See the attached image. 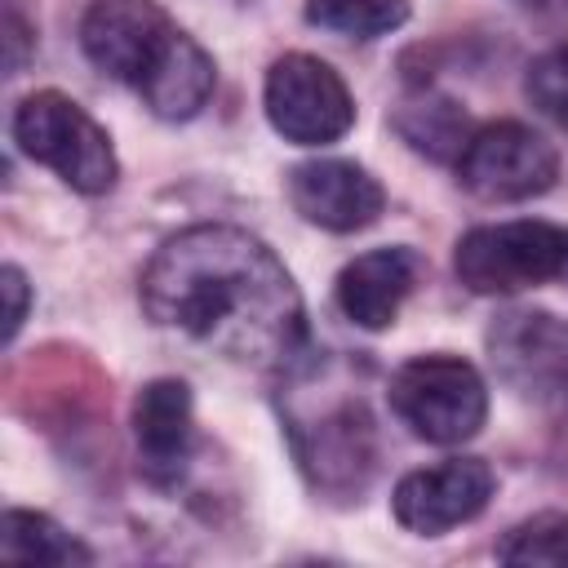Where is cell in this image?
I'll return each instance as SVG.
<instances>
[{"instance_id":"6","label":"cell","mask_w":568,"mask_h":568,"mask_svg":"<svg viewBox=\"0 0 568 568\" xmlns=\"http://www.w3.org/2000/svg\"><path fill=\"white\" fill-rule=\"evenodd\" d=\"M262 106H266L271 129L297 146L337 142L355 124L351 89L328 62L311 53H284L271 62L266 84H262Z\"/></svg>"},{"instance_id":"16","label":"cell","mask_w":568,"mask_h":568,"mask_svg":"<svg viewBox=\"0 0 568 568\" xmlns=\"http://www.w3.org/2000/svg\"><path fill=\"white\" fill-rule=\"evenodd\" d=\"M306 22L351 40H377L408 22V0H306Z\"/></svg>"},{"instance_id":"9","label":"cell","mask_w":568,"mask_h":568,"mask_svg":"<svg viewBox=\"0 0 568 568\" xmlns=\"http://www.w3.org/2000/svg\"><path fill=\"white\" fill-rule=\"evenodd\" d=\"M297 462L306 470V479L320 493L333 497H355L364 493L377 448H373V417L364 408L359 395L333 399L328 408H320V417H297L288 422Z\"/></svg>"},{"instance_id":"18","label":"cell","mask_w":568,"mask_h":568,"mask_svg":"<svg viewBox=\"0 0 568 568\" xmlns=\"http://www.w3.org/2000/svg\"><path fill=\"white\" fill-rule=\"evenodd\" d=\"M524 93L546 120H555L568 133V40L550 44L546 53L532 58V67L524 75Z\"/></svg>"},{"instance_id":"2","label":"cell","mask_w":568,"mask_h":568,"mask_svg":"<svg viewBox=\"0 0 568 568\" xmlns=\"http://www.w3.org/2000/svg\"><path fill=\"white\" fill-rule=\"evenodd\" d=\"M84 58L133 89L151 115L191 120L213 98L217 67L155 0H93L80 18Z\"/></svg>"},{"instance_id":"8","label":"cell","mask_w":568,"mask_h":568,"mask_svg":"<svg viewBox=\"0 0 568 568\" xmlns=\"http://www.w3.org/2000/svg\"><path fill=\"white\" fill-rule=\"evenodd\" d=\"M497 377L532 404H568V320L537 306L501 311L488 324Z\"/></svg>"},{"instance_id":"1","label":"cell","mask_w":568,"mask_h":568,"mask_svg":"<svg viewBox=\"0 0 568 568\" xmlns=\"http://www.w3.org/2000/svg\"><path fill=\"white\" fill-rule=\"evenodd\" d=\"M142 311L248 368L306 355V306L284 262L248 231L200 222L169 235L142 271Z\"/></svg>"},{"instance_id":"7","label":"cell","mask_w":568,"mask_h":568,"mask_svg":"<svg viewBox=\"0 0 568 568\" xmlns=\"http://www.w3.org/2000/svg\"><path fill=\"white\" fill-rule=\"evenodd\" d=\"M555 178H559L555 146L519 120H497V124L475 129L457 155V182L470 195L497 200V204L532 200L550 191Z\"/></svg>"},{"instance_id":"5","label":"cell","mask_w":568,"mask_h":568,"mask_svg":"<svg viewBox=\"0 0 568 568\" xmlns=\"http://www.w3.org/2000/svg\"><path fill=\"white\" fill-rule=\"evenodd\" d=\"M390 408L426 444H466L488 417V386L462 355H417L395 368Z\"/></svg>"},{"instance_id":"3","label":"cell","mask_w":568,"mask_h":568,"mask_svg":"<svg viewBox=\"0 0 568 568\" xmlns=\"http://www.w3.org/2000/svg\"><path fill=\"white\" fill-rule=\"evenodd\" d=\"M13 142L22 155L53 169L80 195H102L115 186L120 164H115L106 129L75 98H67L58 89H40L18 102Z\"/></svg>"},{"instance_id":"19","label":"cell","mask_w":568,"mask_h":568,"mask_svg":"<svg viewBox=\"0 0 568 568\" xmlns=\"http://www.w3.org/2000/svg\"><path fill=\"white\" fill-rule=\"evenodd\" d=\"M4 284V342H13L18 337V328H22V320H27V302H31V288H27V275L18 271V266H4V275H0Z\"/></svg>"},{"instance_id":"4","label":"cell","mask_w":568,"mask_h":568,"mask_svg":"<svg viewBox=\"0 0 568 568\" xmlns=\"http://www.w3.org/2000/svg\"><path fill=\"white\" fill-rule=\"evenodd\" d=\"M453 271L479 297L537 288L550 280L568 284V226L541 217L475 226L457 240Z\"/></svg>"},{"instance_id":"20","label":"cell","mask_w":568,"mask_h":568,"mask_svg":"<svg viewBox=\"0 0 568 568\" xmlns=\"http://www.w3.org/2000/svg\"><path fill=\"white\" fill-rule=\"evenodd\" d=\"M27 53H31V27L22 22L18 0H9V4H4V67H9V75L22 71Z\"/></svg>"},{"instance_id":"15","label":"cell","mask_w":568,"mask_h":568,"mask_svg":"<svg viewBox=\"0 0 568 568\" xmlns=\"http://www.w3.org/2000/svg\"><path fill=\"white\" fill-rule=\"evenodd\" d=\"M395 129L413 151H422L430 160L462 155V146L470 138L466 133V115H462V106L453 98H417V102H408L395 115Z\"/></svg>"},{"instance_id":"10","label":"cell","mask_w":568,"mask_h":568,"mask_svg":"<svg viewBox=\"0 0 568 568\" xmlns=\"http://www.w3.org/2000/svg\"><path fill=\"white\" fill-rule=\"evenodd\" d=\"M493 488L497 479L484 457H444L439 466H422L395 484L390 515L417 537H439L475 519L488 506Z\"/></svg>"},{"instance_id":"11","label":"cell","mask_w":568,"mask_h":568,"mask_svg":"<svg viewBox=\"0 0 568 568\" xmlns=\"http://www.w3.org/2000/svg\"><path fill=\"white\" fill-rule=\"evenodd\" d=\"M288 200L293 209L324 231H364L382 217L386 209V191L382 182L351 164V160H306L288 173Z\"/></svg>"},{"instance_id":"21","label":"cell","mask_w":568,"mask_h":568,"mask_svg":"<svg viewBox=\"0 0 568 568\" xmlns=\"http://www.w3.org/2000/svg\"><path fill=\"white\" fill-rule=\"evenodd\" d=\"M528 9H541V13H568V0H519Z\"/></svg>"},{"instance_id":"17","label":"cell","mask_w":568,"mask_h":568,"mask_svg":"<svg viewBox=\"0 0 568 568\" xmlns=\"http://www.w3.org/2000/svg\"><path fill=\"white\" fill-rule=\"evenodd\" d=\"M497 559H506V564H555V568H568V515L564 510H546V515H532V519L515 524L501 537Z\"/></svg>"},{"instance_id":"12","label":"cell","mask_w":568,"mask_h":568,"mask_svg":"<svg viewBox=\"0 0 568 568\" xmlns=\"http://www.w3.org/2000/svg\"><path fill=\"white\" fill-rule=\"evenodd\" d=\"M133 444H138V466L155 488H173L186 475V462L195 448V404L186 382L155 377L138 390Z\"/></svg>"},{"instance_id":"13","label":"cell","mask_w":568,"mask_h":568,"mask_svg":"<svg viewBox=\"0 0 568 568\" xmlns=\"http://www.w3.org/2000/svg\"><path fill=\"white\" fill-rule=\"evenodd\" d=\"M422 280V257L404 244L395 248H368L359 257H351L337 271V306L351 324L377 333L390 328L404 297L417 288Z\"/></svg>"},{"instance_id":"14","label":"cell","mask_w":568,"mask_h":568,"mask_svg":"<svg viewBox=\"0 0 568 568\" xmlns=\"http://www.w3.org/2000/svg\"><path fill=\"white\" fill-rule=\"evenodd\" d=\"M0 555H4V564H89V559H93V555H89L67 528H58L49 515L18 510V506L4 515Z\"/></svg>"}]
</instances>
